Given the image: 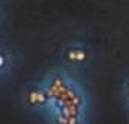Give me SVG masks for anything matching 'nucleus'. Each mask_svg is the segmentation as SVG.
I'll use <instances>...</instances> for the list:
<instances>
[{"label": "nucleus", "instance_id": "f257e3e1", "mask_svg": "<svg viewBox=\"0 0 129 124\" xmlns=\"http://www.w3.org/2000/svg\"><path fill=\"white\" fill-rule=\"evenodd\" d=\"M60 58L66 66L80 69L91 63L92 51L89 46H86L83 43H69L61 49Z\"/></svg>", "mask_w": 129, "mask_h": 124}, {"label": "nucleus", "instance_id": "f03ea898", "mask_svg": "<svg viewBox=\"0 0 129 124\" xmlns=\"http://www.w3.org/2000/svg\"><path fill=\"white\" fill-rule=\"evenodd\" d=\"M25 100L32 107H42V106H45L51 101V95H49V90H48L46 86L34 84V86L26 89Z\"/></svg>", "mask_w": 129, "mask_h": 124}, {"label": "nucleus", "instance_id": "7ed1b4c3", "mask_svg": "<svg viewBox=\"0 0 129 124\" xmlns=\"http://www.w3.org/2000/svg\"><path fill=\"white\" fill-rule=\"evenodd\" d=\"M12 68H14V54L9 48L2 46V51H0V72H2V77H5L6 74L9 75L12 72Z\"/></svg>", "mask_w": 129, "mask_h": 124}]
</instances>
